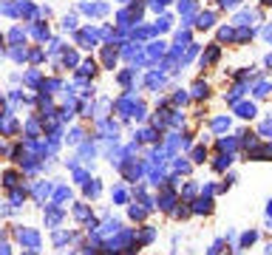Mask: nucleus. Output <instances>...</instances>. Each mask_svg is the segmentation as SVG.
<instances>
[{"label": "nucleus", "instance_id": "f257e3e1", "mask_svg": "<svg viewBox=\"0 0 272 255\" xmlns=\"http://www.w3.org/2000/svg\"><path fill=\"white\" fill-rule=\"evenodd\" d=\"M230 165H233V153H218V156L210 162V168L216 170V173H227Z\"/></svg>", "mask_w": 272, "mask_h": 255}, {"label": "nucleus", "instance_id": "f03ea898", "mask_svg": "<svg viewBox=\"0 0 272 255\" xmlns=\"http://www.w3.org/2000/svg\"><path fill=\"white\" fill-rule=\"evenodd\" d=\"M258 238H261V233H258V230H247V233L241 236L238 247H241V250H247V247H253V244H255Z\"/></svg>", "mask_w": 272, "mask_h": 255}, {"label": "nucleus", "instance_id": "0eeeda50", "mask_svg": "<svg viewBox=\"0 0 272 255\" xmlns=\"http://www.w3.org/2000/svg\"><path fill=\"white\" fill-rule=\"evenodd\" d=\"M264 255H272V244H270V247H267V253H264Z\"/></svg>", "mask_w": 272, "mask_h": 255}, {"label": "nucleus", "instance_id": "7ed1b4c3", "mask_svg": "<svg viewBox=\"0 0 272 255\" xmlns=\"http://www.w3.org/2000/svg\"><path fill=\"white\" fill-rule=\"evenodd\" d=\"M190 159H193V165H204L207 162V148H196L190 153Z\"/></svg>", "mask_w": 272, "mask_h": 255}, {"label": "nucleus", "instance_id": "423d86ee", "mask_svg": "<svg viewBox=\"0 0 272 255\" xmlns=\"http://www.w3.org/2000/svg\"><path fill=\"white\" fill-rule=\"evenodd\" d=\"M267 216H270V219H272V199H270V202H267Z\"/></svg>", "mask_w": 272, "mask_h": 255}, {"label": "nucleus", "instance_id": "20e7f679", "mask_svg": "<svg viewBox=\"0 0 272 255\" xmlns=\"http://www.w3.org/2000/svg\"><path fill=\"white\" fill-rule=\"evenodd\" d=\"M193 91H196V97H207V94H210V88L204 83H196V88H193Z\"/></svg>", "mask_w": 272, "mask_h": 255}, {"label": "nucleus", "instance_id": "39448f33", "mask_svg": "<svg viewBox=\"0 0 272 255\" xmlns=\"http://www.w3.org/2000/svg\"><path fill=\"white\" fill-rule=\"evenodd\" d=\"M258 134H261V136H267V139H270V136H272V122H264V125L258 128Z\"/></svg>", "mask_w": 272, "mask_h": 255}]
</instances>
